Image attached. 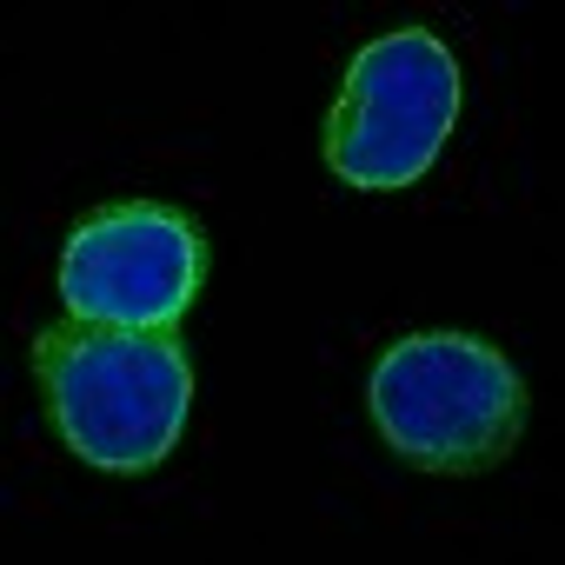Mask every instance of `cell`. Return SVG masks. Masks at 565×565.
<instances>
[{
	"mask_svg": "<svg viewBox=\"0 0 565 565\" xmlns=\"http://www.w3.org/2000/svg\"><path fill=\"white\" fill-rule=\"evenodd\" d=\"M34 386L74 459L100 472H147L180 446L193 366L180 340L134 327H47L34 340Z\"/></svg>",
	"mask_w": 565,
	"mask_h": 565,
	"instance_id": "cell-1",
	"label": "cell"
},
{
	"mask_svg": "<svg viewBox=\"0 0 565 565\" xmlns=\"http://www.w3.org/2000/svg\"><path fill=\"white\" fill-rule=\"evenodd\" d=\"M380 439L419 472H486L525 433L519 366L472 333H406L366 380Z\"/></svg>",
	"mask_w": 565,
	"mask_h": 565,
	"instance_id": "cell-2",
	"label": "cell"
},
{
	"mask_svg": "<svg viewBox=\"0 0 565 565\" xmlns=\"http://www.w3.org/2000/svg\"><path fill=\"white\" fill-rule=\"evenodd\" d=\"M459 120V61L439 34L399 28L353 54L347 94L327 114V167L360 193L413 186Z\"/></svg>",
	"mask_w": 565,
	"mask_h": 565,
	"instance_id": "cell-3",
	"label": "cell"
},
{
	"mask_svg": "<svg viewBox=\"0 0 565 565\" xmlns=\"http://www.w3.org/2000/svg\"><path fill=\"white\" fill-rule=\"evenodd\" d=\"M206 279V233L160 200H120L87 213L61 253V300L74 320L167 333Z\"/></svg>",
	"mask_w": 565,
	"mask_h": 565,
	"instance_id": "cell-4",
	"label": "cell"
}]
</instances>
